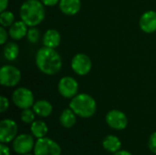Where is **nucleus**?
<instances>
[{
    "label": "nucleus",
    "instance_id": "f257e3e1",
    "mask_svg": "<svg viewBox=\"0 0 156 155\" xmlns=\"http://www.w3.org/2000/svg\"><path fill=\"white\" fill-rule=\"evenodd\" d=\"M36 65L43 74L53 76L61 70L62 58L56 48L42 47L36 54Z\"/></svg>",
    "mask_w": 156,
    "mask_h": 155
},
{
    "label": "nucleus",
    "instance_id": "0eeeda50",
    "mask_svg": "<svg viewBox=\"0 0 156 155\" xmlns=\"http://www.w3.org/2000/svg\"><path fill=\"white\" fill-rule=\"evenodd\" d=\"M70 67L75 74L79 76H86L91 70L92 61L88 55L84 53H77L71 59Z\"/></svg>",
    "mask_w": 156,
    "mask_h": 155
},
{
    "label": "nucleus",
    "instance_id": "9d476101",
    "mask_svg": "<svg viewBox=\"0 0 156 155\" xmlns=\"http://www.w3.org/2000/svg\"><path fill=\"white\" fill-rule=\"evenodd\" d=\"M105 121L109 127L117 131L124 130L128 125V119L126 114L120 110L110 111L106 114Z\"/></svg>",
    "mask_w": 156,
    "mask_h": 155
},
{
    "label": "nucleus",
    "instance_id": "f3484780",
    "mask_svg": "<svg viewBox=\"0 0 156 155\" xmlns=\"http://www.w3.org/2000/svg\"><path fill=\"white\" fill-rule=\"evenodd\" d=\"M76 122H77V115L70 108L62 111L59 116V122L62 127L66 129H70L76 124Z\"/></svg>",
    "mask_w": 156,
    "mask_h": 155
},
{
    "label": "nucleus",
    "instance_id": "c85d7f7f",
    "mask_svg": "<svg viewBox=\"0 0 156 155\" xmlns=\"http://www.w3.org/2000/svg\"><path fill=\"white\" fill-rule=\"evenodd\" d=\"M9 0H0V12H3L7 9Z\"/></svg>",
    "mask_w": 156,
    "mask_h": 155
},
{
    "label": "nucleus",
    "instance_id": "7ed1b4c3",
    "mask_svg": "<svg viewBox=\"0 0 156 155\" xmlns=\"http://www.w3.org/2000/svg\"><path fill=\"white\" fill-rule=\"evenodd\" d=\"M69 108L80 118L92 117L97 110L95 99L87 93H78L69 102Z\"/></svg>",
    "mask_w": 156,
    "mask_h": 155
},
{
    "label": "nucleus",
    "instance_id": "6e6552de",
    "mask_svg": "<svg viewBox=\"0 0 156 155\" xmlns=\"http://www.w3.org/2000/svg\"><path fill=\"white\" fill-rule=\"evenodd\" d=\"M58 91L63 98L72 99L78 94L79 83L73 77H62L58 83Z\"/></svg>",
    "mask_w": 156,
    "mask_h": 155
},
{
    "label": "nucleus",
    "instance_id": "9b49d317",
    "mask_svg": "<svg viewBox=\"0 0 156 155\" xmlns=\"http://www.w3.org/2000/svg\"><path fill=\"white\" fill-rule=\"evenodd\" d=\"M17 124L11 119H5L0 122V141L7 143L15 140L17 134Z\"/></svg>",
    "mask_w": 156,
    "mask_h": 155
},
{
    "label": "nucleus",
    "instance_id": "b1692460",
    "mask_svg": "<svg viewBox=\"0 0 156 155\" xmlns=\"http://www.w3.org/2000/svg\"><path fill=\"white\" fill-rule=\"evenodd\" d=\"M9 37V33L8 30H6L5 27L4 26H0V44L1 45H5L7 42V38Z\"/></svg>",
    "mask_w": 156,
    "mask_h": 155
},
{
    "label": "nucleus",
    "instance_id": "bb28decb",
    "mask_svg": "<svg viewBox=\"0 0 156 155\" xmlns=\"http://www.w3.org/2000/svg\"><path fill=\"white\" fill-rule=\"evenodd\" d=\"M0 155H10V150L4 143L0 144Z\"/></svg>",
    "mask_w": 156,
    "mask_h": 155
},
{
    "label": "nucleus",
    "instance_id": "ddd939ff",
    "mask_svg": "<svg viewBox=\"0 0 156 155\" xmlns=\"http://www.w3.org/2000/svg\"><path fill=\"white\" fill-rule=\"evenodd\" d=\"M28 27L29 26L21 19L19 21H15L14 24L8 27L9 37L14 40H21L27 37Z\"/></svg>",
    "mask_w": 156,
    "mask_h": 155
},
{
    "label": "nucleus",
    "instance_id": "cd10ccee",
    "mask_svg": "<svg viewBox=\"0 0 156 155\" xmlns=\"http://www.w3.org/2000/svg\"><path fill=\"white\" fill-rule=\"evenodd\" d=\"M45 6H55L56 5H58L60 0H40Z\"/></svg>",
    "mask_w": 156,
    "mask_h": 155
},
{
    "label": "nucleus",
    "instance_id": "412c9836",
    "mask_svg": "<svg viewBox=\"0 0 156 155\" xmlns=\"http://www.w3.org/2000/svg\"><path fill=\"white\" fill-rule=\"evenodd\" d=\"M15 22V15L13 12L8 11L7 9L0 12V25L5 28L11 26Z\"/></svg>",
    "mask_w": 156,
    "mask_h": 155
},
{
    "label": "nucleus",
    "instance_id": "20e7f679",
    "mask_svg": "<svg viewBox=\"0 0 156 155\" xmlns=\"http://www.w3.org/2000/svg\"><path fill=\"white\" fill-rule=\"evenodd\" d=\"M21 78L20 69L13 65H4L0 69V84L4 87L13 88L16 86Z\"/></svg>",
    "mask_w": 156,
    "mask_h": 155
},
{
    "label": "nucleus",
    "instance_id": "dca6fc26",
    "mask_svg": "<svg viewBox=\"0 0 156 155\" xmlns=\"http://www.w3.org/2000/svg\"><path fill=\"white\" fill-rule=\"evenodd\" d=\"M32 108H33V111H35V113L37 116L42 117V118L48 117L53 111L52 104L47 100H39L35 101Z\"/></svg>",
    "mask_w": 156,
    "mask_h": 155
},
{
    "label": "nucleus",
    "instance_id": "aec40b11",
    "mask_svg": "<svg viewBox=\"0 0 156 155\" xmlns=\"http://www.w3.org/2000/svg\"><path fill=\"white\" fill-rule=\"evenodd\" d=\"M30 131H31L32 135L35 138L40 139V138L46 137V135L48 132V125L46 124V122L38 120V121H34L31 123Z\"/></svg>",
    "mask_w": 156,
    "mask_h": 155
},
{
    "label": "nucleus",
    "instance_id": "f03ea898",
    "mask_svg": "<svg viewBox=\"0 0 156 155\" xmlns=\"http://www.w3.org/2000/svg\"><path fill=\"white\" fill-rule=\"evenodd\" d=\"M19 16L29 27L37 26L45 19V5L40 0H26L20 5Z\"/></svg>",
    "mask_w": 156,
    "mask_h": 155
},
{
    "label": "nucleus",
    "instance_id": "5701e85b",
    "mask_svg": "<svg viewBox=\"0 0 156 155\" xmlns=\"http://www.w3.org/2000/svg\"><path fill=\"white\" fill-rule=\"evenodd\" d=\"M27 39L31 44H36L39 38H40V32L36 26H31L28 28L27 34Z\"/></svg>",
    "mask_w": 156,
    "mask_h": 155
},
{
    "label": "nucleus",
    "instance_id": "2eb2a0df",
    "mask_svg": "<svg viewBox=\"0 0 156 155\" xmlns=\"http://www.w3.org/2000/svg\"><path fill=\"white\" fill-rule=\"evenodd\" d=\"M61 41L60 33L54 28H49L46 30L42 37V42L44 47L50 48H57Z\"/></svg>",
    "mask_w": 156,
    "mask_h": 155
},
{
    "label": "nucleus",
    "instance_id": "7c9ffc66",
    "mask_svg": "<svg viewBox=\"0 0 156 155\" xmlns=\"http://www.w3.org/2000/svg\"><path fill=\"white\" fill-rule=\"evenodd\" d=\"M23 155H32V154H30V153H27V154H23Z\"/></svg>",
    "mask_w": 156,
    "mask_h": 155
},
{
    "label": "nucleus",
    "instance_id": "f8f14e48",
    "mask_svg": "<svg viewBox=\"0 0 156 155\" xmlns=\"http://www.w3.org/2000/svg\"><path fill=\"white\" fill-rule=\"evenodd\" d=\"M139 26L146 34L156 32V11L148 10L144 12L139 19Z\"/></svg>",
    "mask_w": 156,
    "mask_h": 155
},
{
    "label": "nucleus",
    "instance_id": "a878e982",
    "mask_svg": "<svg viewBox=\"0 0 156 155\" xmlns=\"http://www.w3.org/2000/svg\"><path fill=\"white\" fill-rule=\"evenodd\" d=\"M9 108V100L6 97L1 96L0 97V112H5Z\"/></svg>",
    "mask_w": 156,
    "mask_h": 155
},
{
    "label": "nucleus",
    "instance_id": "4468645a",
    "mask_svg": "<svg viewBox=\"0 0 156 155\" xmlns=\"http://www.w3.org/2000/svg\"><path fill=\"white\" fill-rule=\"evenodd\" d=\"M58 8L66 16H75L81 9L80 0H60Z\"/></svg>",
    "mask_w": 156,
    "mask_h": 155
},
{
    "label": "nucleus",
    "instance_id": "1a4fd4ad",
    "mask_svg": "<svg viewBox=\"0 0 156 155\" xmlns=\"http://www.w3.org/2000/svg\"><path fill=\"white\" fill-rule=\"evenodd\" d=\"M34 136L27 133L20 134L15 138L13 141L12 146L14 151L18 154H27L29 153L30 151L34 150L35 147Z\"/></svg>",
    "mask_w": 156,
    "mask_h": 155
},
{
    "label": "nucleus",
    "instance_id": "6ab92c4d",
    "mask_svg": "<svg viewBox=\"0 0 156 155\" xmlns=\"http://www.w3.org/2000/svg\"><path fill=\"white\" fill-rule=\"evenodd\" d=\"M4 58L8 61H14L19 55V47L15 42H6L3 48Z\"/></svg>",
    "mask_w": 156,
    "mask_h": 155
},
{
    "label": "nucleus",
    "instance_id": "c756f323",
    "mask_svg": "<svg viewBox=\"0 0 156 155\" xmlns=\"http://www.w3.org/2000/svg\"><path fill=\"white\" fill-rule=\"evenodd\" d=\"M114 155H133L130 152L126 151V150H120L118 152H116Z\"/></svg>",
    "mask_w": 156,
    "mask_h": 155
},
{
    "label": "nucleus",
    "instance_id": "a211bd4d",
    "mask_svg": "<svg viewBox=\"0 0 156 155\" xmlns=\"http://www.w3.org/2000/svg\"><path fill=\"white\" fill-rule=\"evenodd\" d=\"M102 147L110 153H115L121 150L122 143L120 139L115 135H107L102 141Z\"/></svg>",
    "mask_w": 156,
    "mask_h": 155
},
{
    "label": "nucleus",
    "instance_id": "423d86ee",
    "mask_svg": "<svg viewBox=\"0 0 156 155\" xmlns=\"http://www.w3.org/2000/svg\"><path fill=\"white\" fill-rule=\"evenodd\" d=\"M35 155H60L61 148L54 140L43 137L37 139L34 147Z\"/></svg>",
    "mask_w": 156,
    "mask_h": 155
},
{
    "label": "nucleus",
    "instance_id": "39448f33",
    "mask_svg": "<svg viewBox=\"0 0 156 155\" xmlns=\"http://www.w3.org/2000/svg\"><path fill=\"white\" fill-rule=\"evenodd\" d=\"M12 101L17 108L25 110L33 107L35 103V98L33 92L29 89L26 87H20L13 91Z\"/></svg>",
    "mask_w": 156,
    "mask_h": 155
},
{
    "label": "nucleus",
    "instance_id": "393cba45",
    "mask_svg": "<svg viewBox=\"0 0 156 155\" xmlns=\"http://www.w3.org/2000/svg\"><path fill=\"white\" fill-rule=\"evenodd\" d=\"M148 146H149L150 151L153 153L156 154V132L151 134L149 141H148Z\"/></svg>",
    "mask_w": 156,
    "mask_h": 155
},
{
    "label": "nucleus",
    "instance_id": "4be33fe9",
    "mask_svg": "<svg viewBox=\"0 0 156 155\" xmlns=\"http://www.w3.org/2000/svg\"><path fill=\"white\" fill-rule=\"evenodd\" d=\"M36 115L37 114L35 113V111L33 110H30V108H28V109L22 110L21 114H20V119L24 123L31 124L35 121Z\"/></svg>",
    "mask_w": 156,
    "mask_h": 155
}]
</instances>
